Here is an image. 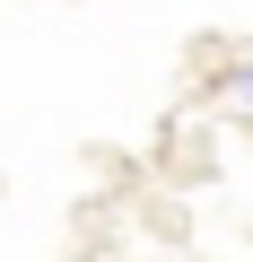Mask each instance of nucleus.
I'll list each match as a JSON object with an SVG mask.
<instances>
[{
  "label": "nucleus",
  "instance_id": "1",
  "mask_svg": "<svg viewBox=\"0 0 253 262\" xmlns=\"http://www.w3.org/2000/svg\"><path fill=\"white\" fill-rule=\"evenodd\" d=\"M227 105H253V70H236V79H227Z\"/></svg>",
  "mask_w": 253,
  "mask_h": 262
}]
</instances>
